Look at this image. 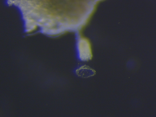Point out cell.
I'll return each mask as SVG.
<instances>
[{
    "instance_id": "2",
    "label": "cell",
    "mask_w": 156,
    "mask_h": 117,
    "mask_svg": "<svg viewBox=\"0 0 156 117\" xmlns=\"http://www.w3.org/2000/svg\"><path fill=\"white\" fill-rule=\"evenodd\" d=\"M76 75L82 78H87L94 75L95 71L87 66H83L78 68L75 71Z\"/></svg>"
},
{
    "instance_id": "1",
    "label": "cell",
    "mask_w": 156,
    "mask_h": 117,
    "mask_svg": "<svg viewBox=\"0 0 156 117\" xmlns=\"http://www.w3.org/2000/svg\"><path fill=\"white\" fill-rule=\"evenodd\" d=\"M76 50L78 58L82 61H87L92 58L93 54L90 43L87 39L80 38L77 42Z\"/></svg>"
}]
</instances>
